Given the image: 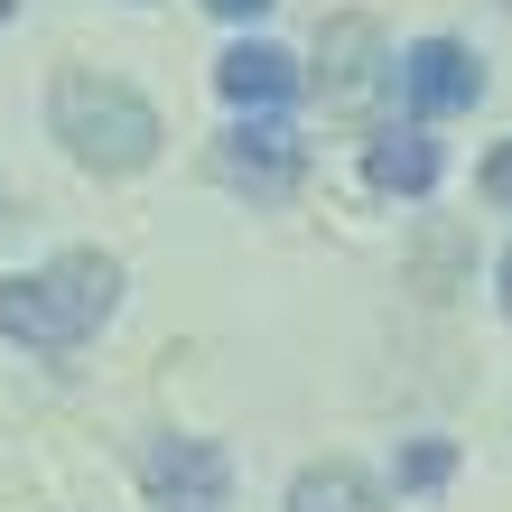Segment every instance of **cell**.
Wrapping results in <instances>:
<instances>
[{
  "label": "cell",
  "mask_w": 512,
  "mask_h": 512,
  "mask_svg": "<svg viewBox=\"0 0 512 512\" xmlns=\"http://www.w3.org/2000/svg\"><path fill=\"white\" fill-rule=\"evenodd\" d=\"M112 298H122V270H112L103 252H56L47 270L0 280V336L47 354V364H66V354L112 317Z\"/></svg>",
  "instance_id": "obj_1"
},
{
  "label": "cell",
  "mask_w": 512,
  "mask_h": 512,
  "mask_svg": "<svg viewBox=\"0 0 512 512\" xmlns=\"http://www.w3.org/2000/svg\"><path fill=\"white\" fill-rule=\"evenodd\" d=\"M47 122H56V140H66L84 168H103V177L149 168V159H159V140H168L159 112H149L122 75H94V66H66V75H56Z\"/></svg>",
  "instance_id": "obj_2"
},
{
  "label": "cell",
  "mask_w": 512,
  "mask_h": 512,
  "mask_svg": "<svg viewBox=\"0 0 512 512\" xmlns=\"http://www.w3.org/2000/svg\"><path fill=\"white\" fill-rule=\"evenodd\" d=\"M298 168H308V140H298L289 122H243V131L215 140V177L233 196H252V205H280L298 187Z\"/></svg>",
  "instance_id": "obj_3"
},
{
  "label": "cell",
  "mask_w": 512,
  "mask_h": 512,
  "mask_svg": "<svg viewBox=\"0 0 512 512\" xmlns=\"http://www.w3.org/2000/svg\"><path fill=\"white\" fill-rule=\"evenodd\" d=\"M401 94H410V112H475V94H485V66L457 47V38H419L410 56H401Z\"/></svg>",
  "instance_id": "obj_4"
},
{
  "label": "cell",
  "mask_w": 512,
  "mask_h": 512,
  "mask_svg": "<svg viewBox=\"0 0 512 512\" xmlns=\"http://www.w3.org/2000/svg\"><path fill=\"white\" fill-rule=\"evenodd\" d=\"M140 485L177 503V512H215L224 503V447H205V438H159L140 457Z\"/></svg>",
  "instance_id": "obj_5"
},
{
  "label": "cell",
  "mask_w": 512,
  "mask_h": 512,
  "mask_svg": "<svg viewBox=\"0 0 512 512\" xmlns=\"http://www.w3.org/2000/svg\"><path fill=\"white\" fill-rule=\"evenodd\" d=\"M317 66H326V94H336V103H364L373 75H382V28H373L364 10L326 19V28H317Z\"/></svg>",
  "instance_id": "obj_6"
},
{
  "label": "cell",
  "mask_w": 512,
  "mask_h": 512,
  "mask_svg": "<svg viewBox=\"0 0 512 512\" xmlns=\"http://www.w3.org/2000/svg\"><path fill=\"white\" fill-rule=\"evenodd\" d=\"M215 84H224V103H252V112H270V103H289L298 94V66H289V56L280 47H233L224 56V66H215Z\"/></svg>",
  "instance_id": "obj_7"
},
{
  "label": "cell",
  "mask_w": 512,
  "mask_h": 512,
  "mask_svg": "<svg viewBox=\"0 0 512 512\" xmlns=\"http://www.w3.org/2000/svg\"><path fill=\"white\" fill-rule=\"evenodd\" d=\"M289 512H391L382 485L364 466H345V457H326V466H298V485H289Z\"/></svg>",
  "instance_id": "obj_8"
},
{
  "label": "cell",
  "mask_w": 512,
  "mask_h": 512,
  "mask_svg": "<svg viewBox=\"0 0 512 512\" xmlns=\"http://www.w3.org/2000/svg\"><path fill=\"white\" fill-rule=\"evenodd\" d=\"M364 177H373L382 196H429L438 187V140L429 131H382L373 159H364Z\"/></svg>",
  "instance_id": "obj_9"
},
{
  "label": "cell",
  "mask_w": 512,
  "mask_h": 512,
  "mask_svg": "<svg viewBox=\"0 0 512 512\" xmlns=\"http://www.w3.org/2000/svg\"><path fill=\"white\" fill-rule=\"evenodd\" d=\"M447 475H457V447H447V438H410L401 457H391V485H401V494H438Z\"/></svg>",
  "instance_id": "obj_10"
},
{
  "label": "cell",
  "mask_w": 512,
  "mask_h": 512,
  "mask_svg": "<svg viewBox=\"0 0 512 512\" xmlns=\"http://www.w3.org/2000/svg\"><path fill=\"white\" fill-rule=\"evenodd\" d=\"M485 196H494V205H512V140L485 159Z\"/></svg>",
  "instance_id": "obj_11"
},
{
  "label": "cell",
  "mask_w": 512,
  "mask_h": 512,
  "mask_svg": "<svg viewBox=\"0 0 512 512\" xmlns=\"http://www.w3.org/2000/svg\"><path fill=\"white\" fill-rule=\"evenodd\" d=\"M205 10H215V19H261L270 0H205Z\"/></svg>",
  "instance_id": "obj_12"
},
{
  "label": "cell",
  "mask_w": 512,
  "mask_h": 512,
  "mask_svg": "<svg viewBox=\"0 0 512 512\" xmlns=\"http://www.w3.org/2000/svg\"><path fill=\"white\" fill-rule=\"evenodd\" d=\"M503 317H512V252H503Z\"/></svg>",
  "instance_id": "obj_13"
},
{
  "label": "cell",
  "mask_w": 512,
  "mask_h": 512,
  "mask_svg": "<svg viewBox=\"0 0 512 512\" xmlns=\"http://www.w3.org/2000/svg\"><path fill=\"white\" fill-rule=\"evenodd\" d=\"M10 10H19V0H0V19H10Z\"/></svg>",
  "instance_id": "obj_14"
}]
</instances>
